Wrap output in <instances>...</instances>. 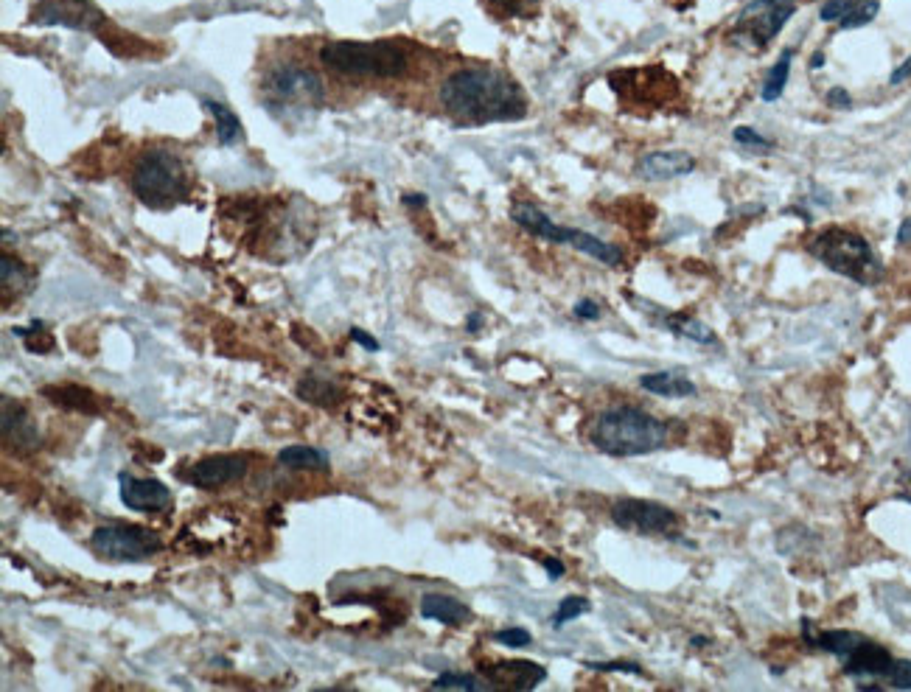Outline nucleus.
<instances>
[{
    "instance_id": "38",
    "label": "nucleus",
    "mask_w": 911,
    "mask_h": 692,
    "mask_svg": "<svg viewBox=\"0 0 911 692\" xmlns=\"http://www.w3.org/2000/svg\"><path fill=\"white\" fill-rule=\"evenodd\" d=\"M522 3H525V0H491V6H497V9L508 12V15H516V12L522 9Z\"/></svg>"
},
{
    "instance_id": "5",
    "label": "nucleus",
    "mask_w": 911,
    "mask_h": 692,
    "mask_svg": "<svg viewBox=\"0 0 911 692\" xmlns=\"http://www.w3.org/2000/svg\"><path fill=\"white\" fill-rule=\"evenodd\" d=\"M811 253L827 269L839 272L855 283L872 286L883 278V267L878 255L872 253L869 241L847 227H827L811 241Z\"/></svg>"
},
{
    "instance_id": "2",
    "label": "nucleus",
    "mask_w": 911,
    "mask_h": 692,
    "mask_svg": "<svg viewBox=\"0 0 911 692\" xmlns=\"http://www.w3.org/2000/svg\"><path fill=\"white\" fill-rule=\"evenodd\" d=\"M592 446L612 457H640L659 452L668 440V426L637 407H614L600 412L589 432Z\"/></svg>"
},
{
    "instance_id": "21",
    "label": "nucleus",
    "mask_w": 911,
    "mask_h": 692,
    "mask_svg": "<svg viewBox=\"0 0 911 692\" xmlns=\"http://www.w3.org/2000/svg\"><path fill=\"white\" fill-rule=\"evenodd\" d=\"M278 463L289 468H306V471H328L331 466L328 454L314 446H286L278 452Z\"/></svg>"
},
{
    "instance_id": "22",
    "label": "nucleus",
    "mask_w": 911,
    "mask_h": 692,
    "mask_svg": "<svg viewBox=\"0 0 911 692\" xmlns=\"http://www.w3.org/2000/svg\"><path fill=\"white\" fill-rule=\"evenodd\" d=\"M298 396L306 398L314 407H331V404L340 398V387L334 382H328V379H323V376H317V373H309V376L300 379Z\"/></svg>"
},
{
    "instance_id": "18",
    "label": "nucleus",
    "mask_w": 911,
    "mask_h": 692,
    "mask_svg": "<svg viewBox=\"0 0 911 692\" xmlns=\"http://www.w3.org/2000/svg\"><path fill=\"white\" fill-rule=\"evenodd\" d=\"M421 617H424V620L441 622V625H463L466 620H471V611L469 606L460 603L457 597L429 592L421 597Z\"/></svg>"
},
{
    "instance_id": "41",
    "label": "nucleus",
    "mask_w": 911,
    "mask_h": 692,
    "mask_svg": "<svg viewBox=\"0 0 911 692\" xmlns=\"http://www.w3.org/2000/svg\"><path fill=\"white\" fill-rule=\"evenodd\" d=\"M404 202H407L410 208H424V205H427V197H424V194H418V197H415V194H407Z\"/></svg>"
},
{
    "instance_id": "36",
    "label": "nucleus",
    "mask_w": 911,
    "mask_h": 692,
    "mask_svg": "<svg viewBox=\"0 0 911 692\" xmlns=\"http://www.w3.org/2000/svg\"><path fill=\"white\" fill-rule=\"evenodd\" d=\"M351 339H354L356 345H362L365 351H371V354H376V351L382 348V345H379V339H373L371 334H368V331H362V328H351Z\"/></svg>"
},
{
    "instance_id": "1",
    "label": "nucleus",
    "mask_w": 911,
    "mask_h": 692,
    "mask_svg": "<svg viewBox=\"0 0 911 692\" xmlns=\"http://www.w3.org/2000/svg\"><path fill=\"white\" fill-rule=\"evenodd\" d=\"M441 104L446 113L466 124L516 121L527 113L522 87L499 68H463L446 76Z\"/></svg>"
},
{
    "instance_id": "9",
    "label": "nucleus",
    "mask_w": 911,
    "mask_h": 692,
    "mask_svg": "<svg viewBox=\"0 0 911 692\" xmlns=\"http://www.w3.org/2000/svg\"><path fill=\"white\" fill-rule=\"evenodd\" d=\"M797 12L794 0H755L735 20V40L752 48H766Z\"/></svg>"
},
{
    "instance_id": "34",
    "label": "nucleus",
    "mask_w": 911,
    "mask_h": 692,
    "mask_svg": "<svg viewBox=\"0 0 911 692\" xmlns=\"http://www.w3.org/2000/svg\"><path fill=\"white\" fill-rule=\"evenodd\" d=\"M732 135H735V141L743 143V146H755V149H760V146H763V149H769L771 146V141H766L763 135H757L755 129H749V127H738L735 132H732Z\"/></svg>"
},
{
    "instance_id": "25",
    "label": "nucleus",
    "mask_w": 911,
    "mask_h": 692,
    "mask_svg": "<svg viewBox=\"0 0 911 692\" xmlns=\"http://www.w3.org/2000/svg\"><path fill=\"white\" fill-rule=\"evenodd\" d=\"M861 639H864V636L853 634V631H827V634H822L819 639H813V642H816L819 648L830 650L833 656L847 659V656H850V650H853Z\"/></svg>"
},
{
    "instance_id": "31",
    "label": "nucleus",
    "mask_w": 911,
    "mask_h": 692,
    "mask_svg": "<svg viewBox=\"0 0 911 692\" xmlns=\"http://www.w3.org/2000/svg\"><path fill=\"white\" fill-rule=\"evenodd\" d=\"M499 645H505V648H525L533 642V636L527 634L525 628H505V631H497L494 634Z\"/></svg>"
},
{
    "instance_id": "37",
    "label": "nucleus",
    "mask_w": 911,
    "mask_h": 692,
    "mask_svg": "<svg viewBox=\"0 0 911 692\" xmlns=\"http://www.w3.org/2000/svg\"><path fill=\"white\" fill-rule=\"evenodd\" d=\"M589 667H595V670H628V673H634V676H640V667L637 664H623V662H614V664H592Z\"/></svg>"
},
{
    "instance_id": "43",
    "label": "nucleus",
    "mask_w": 911,
    "mask_h": 692,
    "mask_svg": "<svg viewBox=\"0 0 911 692\" xmlns=\"http://www.w3.org/2000/svg\"><path fill=\"white\" fill-rule=\"evenodd\" d=\"M480 325H483V317H480V314H471V317H469V331H477Z\"/></svg>"
},
{
    "instance_id": "4",
    "label": "nucleus",
    "mask_w": 911,
    "mask_h": 692,
    "mask_svg": "<svg viewBox=\"0 0 911 692\" xmlns=\"http://www.w3.org/2000/svg\"><path fill=\"white\" fill-rule=\"evenodd\" d=\"M132 194L149 208H171L177 202H186L191 191V180L183 160L169 149H149L135 160V169L129 177Z\"/></svg>"
},
{
    "instance_id": "23",
    "label": "nucleus",
    "mask_w": 911,
    "mask_h": 692,
    "mask_svg": "<svg viewBox=\"0 0 911 692\" xmlns=\"http://www.w3.org/2000/svg\"><path fill=\"white\" fill-rule=\"evenodd\" d=\"M45 396L54 398V401L62 404V407H71V410H85V412L99 410V407H96V398L90 396L87 390H82V387H73V384H68V387H48V390H45Z\"/></svg>"
},
{
    "instance_id": "12",
    "label": "nucleus",
    "mask_w": 911,
    "mask_h": 692,
    "mask_svg": "<svg viewBox=\"0 0 911 692\" xmlns=\"http://www.w3.org/2000/svg\"><path fill=\"white\" fill-rule=\"evenodd\" d=\"M121 502L138 513H160L171 508V491L160 480H138L132 474H118Z\"/></svg>"
},
{
    "instance_id": "8",
    "label": "nucleus",
    "mask_w": 911,
    "mask_h": 692,
    "mask_svg": "<svg viewBox=\"0 0 911 692\" xmlns=\"http://www.w3.org/2000/svg\"><path fill=\"white\" fill-rule=\"evenodd\" d=\"M93 550L113 564H141L163 550V541L155 530L138 524H104L93 530Z\"/></svg>"
},
{
    "instance_id": "26",
    "label": "nucleus",
    "mask_w": 911,
    "mask_h": 692,
    "mask_svg": "<svg viewBox=\"0 0 911 692\" xmlns=\"http://www.w3.org/2000/svg\"><path fill=\"white\" fill-rule=\"evenodd\" d=\"M432 690H494V684L471 673H443L432 681Z\"/></svg>"
},
{
    "instance_id": "14",
    "label": "nucleus",
    "mask_w": 911,
    "mask_h": 692,
    "mask_svg": "<svg viewBox=\"0 0 911 692\" xmlns=\"http://www.w3.org/2000/svg\"><path fill=\"white\" fill-rule=\"evenodd\" d=\"M696 169V160L687 152H648L640 157L637 163V174L642 180L651 183H665V180H676Z\"/></svg>"
},
{
    "instance_id": "29",
    "label": "nucleus",
    "mask_w": 911,
    "mask_h": 692,
    "mask_svg": "<svg viewBox=\"0 0 911 692\" xmlns=\"http://www.w3.org/2000/svg\"><path fill=\"white\" fill-rule=\"evenodd\" d=\"M0 267H3L0 269V275H3V292H12V283H15V289L29 283L31 272L23 267L17 258H12V255H3V258H0Z\"/></svg>"
},
{
    "instance_id": "7",
    "label": "nucleus",
    "mask_w": 911,
    "mask_h": 692,
    "mask_svg": "<svg viewBox=\"0 0 911 692\" xmlns=\"http://www.w3.org/2000/svg\"><path fill=\"white\" fill-rule=\"evenodd\" d=\"M326 99L323 79L303 65H278L264 79V104L272 113L314 110Z\"/></svg>"
},
{
    "instance_id": "6",
    "label": "nucleus",
    "mask_w": 911,
    "mask_h": 692,
    "mask_svg": "<svg viewBox=\"0 0 911 692\" xmlns=\"http://www.w3.org/2000/svg\"><path fill=\"white\" fill-rule=\"evenodd\" d=\"M511 219L522 230H527V233H533V236H539L544 241H553V244H570L572 250L589 255V258H595L600 264H609V267L623 264V250L620 247H614V244L598 239L592 233H584V230L556 225L547 213L539 211L530 202H516L511 208Z\"/></svg>"
},
{
    "instance_id": "15",
    "label": "nucleus",
    "mask_w": 911,
    "mask_h": 692,
    "mask_svg": "<svg viewBox=\"0 0 911 692\" xmlns=\"http://www.w3.org/2000/svg\"><path fill=\"white\" fill-rule=\"evenodd\" d=\"M488 678L494 687H508V690H533L547 678V670L536 662L513 659V662H497L488 667Z\"/></svg>"
},
{
    "instance_id": "28",
    "label": "nucleus",
    "mask_w": 911,
    "mask_h": 692,
    "mask_svg": "<svg viewBox=\"0 0 911 692\" xmlns=\"http://www.w3.org/2000/svg\"><path fill=\"white\" fill-rule=\"evenodd\" d=\"M878 9H881V3H878V0H858L853 9H850V12L839 20L841 29H861V26H867V23L875 20Z\"/></svg>"
},
{
    "instance_id": "13",
    "label": "nucleus",
    "mask_w": 911,
    "mask_h": 692,
    "mask_svg": "<svg viewBox=\"0 0 911 692\" xmlns=\"http://www.w3.org/2000/svg\"><path fill=\"white\" fill-rule=\"evenodd\" d=\"M3 443L17 452H31L40 443L37 421L31 418L29 410L17 401H3Z\"/></svg>"
},
{
    "instance_id": "11",
    "label": "nucleus",
    "mask_w": 911,
    "mask_h": 692,
    "mask_svg": "<svg viewBox=\"0 0 911 692\" xmlns=\"http://www.w3.org/2000/svg\"><path fill=\"white\" fill-rule=\"evenodd\" d=\"M247 474V457L242 454H214L188 468L186 480L197 488H222Z\"/></svg>"
},
{
    "instance_id": "16",
    "label": "nucleus",
    "mask_w": 911,
    "mask_h": 692,
    "mask_svg": "<svg viewBox=\"0 0 911 692\" xmlns=\"http://www.w3.org/2000/svg\"><path fill=\"white\" fill-rule=\"evenodd\" d=\"M40 23H62L71 29H87L90 20L104 23L96 6L90 0H45V6L37 12Z\"/></svg>"
},
{
    "instance_id": "35",
    "label": "nucleus",
    "mask_w": 911,
    "mask_h": 692,
    "mask_svg": "<svg viewBox=\"0 0 911 692\" xmlns=\"http://www.w3.org/2000/svg\"><path fill=\"white\" fill-rule=\"evenodd\" d=\"M575 317H581V320H598L600 306L595 303V300L584 297V300H578V303H575Z\"/></svg>"
},
{
    "instance_id": "42",
    "label": "nucleus",
    "mask_w": 911,
    "mask_h": 692,
    "mask_svg": "<svg viewBox=\"0 0 911 692\" xmlns=\"http://www.w3.org/2000/svg\"><path fill=\"white\" fill-rule=\"evenodd\" d=\"M830 101H833V104H841V107H850V99H847L841 90H833V93H830Z\"/></svg>"
},
{
    "instance_id": "40",
    "label": "nucleus",
    "mask_w": 911,
    "mask_h": 692,
    "mask_svg": "<svg viewBox=\"0 0 911 692\" xmlns=\"http://www.w3.org/2000/svg\"><path fill=\"white\" fill-rule=\"evenodd\" d=\"M541 564H544V569H547V575H550V578H561V575H564V566L558 564L556 558H544Z\"/></svg>"
},
{
    "instance_id": "39",
    "label": "nucleus",
    "mask_w": 911,
    "mask_h": 692,
    "mask_svg": "<svg viewBox=\"0 0 911 692\" xmlns=\"http://www.w3.org/2000/svg\"><path fill=\"white\" fill-rule=\"evenodd\" d=\"M909 76H911V57L906 59V62H903L895 73H892V79H889V82H892V85H900V82H903V79H909Z\"/></svg>"
},
{
    "instance_id": "33",
    "label": "nucleus",
    "mask_w": 911,
    "mask_h": 692,
    "mask_svg": "<svg viewBox=\"0 0 911 692\" xmlns=\"http://www.w3.org/2000/svg\"><path fill=\"white\" fill-rule=\"evenodd\" d=\"M858 0H827L822 6V20H841Z\"/></svg>"
},
{
    "instance_id": "3",
    "label": "nucleus",
    "mask_w": 911,
    "mask_h": 692,
    "mask_svg": "<svg viewBox=\"0 0 911 692\" xmlns=\"http://www.w3.org/2000/svg\"><path fill=\"white\" fill-rule=\"evenodd\" d=\"M320 62L328 71L342 76H365V79H399L410 68V57L399 43H359V40H337L320 48Z\"/></svg>"
},
{
    "instance_id": "20",
    "label": "nucleus",
    "mask_w": 911,
    "mask_h": 692,
    "mask_svg": "<svg viewBox=\"0 0 911 692\" xmlns=\"http://www.w3.org/2000/svg\"><path fill=\"white\" fill-rule=\"evenodd\" d=\"M202 107L214 118L216 138H219L222 146H233V143L242 141V121L236 118V113L230 107H225L222 101L214 99H202Z\"/></svg>"
},
{
    "instance_id": "17",
    "label": "nucleus",
    "mask_w": 911,
    "mask_h": 692,
    "mask_svg": "<svg viewBox=\"0 0 911 692\" xmlns=\"http://www.w3.org/2000/svg\"><path fill=\"white\" fill-rule=\"evenodd\" d=\"M892 664L895 659L889 656V650H883L881 645H872L867 639H861L853 650H850V656L844 659V673L847 676H889V670H892Z\"/></svg>"
},
{
    "instance_id": "44",
    "label": "nucleus",
    "mask_w": 911,
    "mask_h": 692,
    "mask_svg": "<svg viewBox=\"0 0 911 692\" xmlns=\"http://www.w3.org/2000/svg\"><path fill=\"white\" fill-rule=\"evenodd\" d=\"M822 62H825V57H822V54H816V57L811 59V65L813 68H819V65H822Z\"/></svg>"
},
{
    "instance_id": "24",
    "label": "nucleus",
    "mask_w": 911,
    "mask_h": 692,
    "mask_svg": "<svg viewBox=\"0 0 911 692\" xmlns=\"http://www.w3.org/2000/svg\"><path fill=\"white\" fill-rule=\"evenodd\" d=\"M791 59H794V51H785L783 57L777 59V65L771 68L769 79L763 85V101H777L783 96L785 85H788V73H791Z\"/></svg>"
},
{
    "instance_id": "27",
    "label": "nucleus",
    "mask_w": 911,
    "mask_h": 692,
    "mask_svg": "<svg viewBox=\"0 0 911 692\" xmlns=\"http://www.w3.org/2000/svg\"><path fill=\"white\" fill-rule=\"evenodd\" d=\"M670 328L676 331V334H682L684 339H693V342H701V345H712L715 342V331L707 328V325L701 323V320H693V317H682V320H670Z\"/></svg>"
},
{
    "instance_id": "30",
    "label": "nucleus",
    "mask_w": 911,
    "mask_h": 692,
    "mask_svg": "<svg viewBox=\"0 0 911 692\" xmlns=\"http://www.w3.org/2000/svg\"><path fill=\"white\" fill-rule=\"evenodd\" d=\"M589 611V600L586 597H578V594H570V597H564L561 600V606L556 608V617H553V625L561 628V625H567L575 617H581Z\"/></svg>"
},
{
    "instance_id": "32",
    "label": "nucleus",
    "mask_w": 911,
    "mask_h": 692,
    "mask_svg": "<svg viewBox=\"0 0 911 692\" xmlns=\"http://www.w3.org/2000/svg\"><path fill=\"white\" fill-rule=\"evenodd\" d=\"M889 681L895 690H911V662H895L889 670Z\"/></svg>"
},
{
    "instance_id": "19",
    "label": "nucleus",
    "mask_w": 911,
    "mask_h": 692,
    "mask_svg": "<svg viewBox=\"0 0 911 692\" xmlns=\"http://www.w3.org/2000/svg\"><path fill=\"white\" fill-rule=\"evenodd\" d=\"M642 390L654 393L662 398H684L696 393V384L690 382L687 376L679 373H670V370H659V373H645L640 379Z\"/></svg>"
},
{
    "instance_id": "10",
    "label": "nucleus",
    "mask_w": 911,
    "mask_h": 692,
    "mask_svg": "<svg viewBox=\"0 0 911 692\" xmlns=\"http://www.w3.org/2000/svg\"><path fill=\"white\" fill-rule=\"evenodd\" d=\"M612 519L614 524L634 530L640 536H673L679 527V516L673 510L651 499H634V496L614 502Z\"/></svg>"
}]
</instances>
